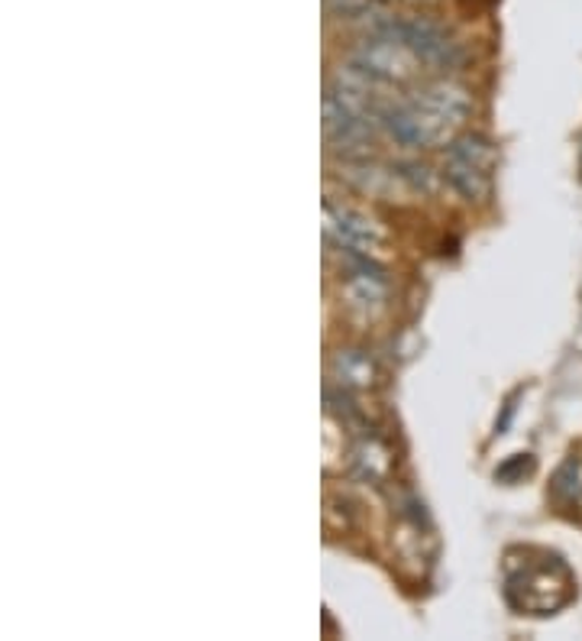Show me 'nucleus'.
Instances as JSON below:
<instances>
[{
    "label": "nucleus",
    "mask_w": 582,
    "mask_h": 641,
    "mask_svg": "<svg viewBox=\"0 0 582 641\" xmlns=\"http://www.w3.org/2000/svg\"><path fill=\"white\" fill-rule=\"evenodd\" d=\"M327 13L340 23H353L363 26L370 33H386L395 23V13L386 10L379 0H324Z\"/></svg>",
    "instance_id": "nucleus-7"
},
{
    "label": "nucleus",
    "mask_w": 582,
    "mask_h": 641,
    "mask_svg": "<svg viewBox=\"0 0 582 641\" xmlns=\"http://www.w3.org/2000/svg\"><path fill=\"white\" fill-rule=\"evenodd\" d=\"M469 107L473 104L466 88H460L456 81H430L417 94L388 104L383 127L395 143L411 150H427L450 140L453 130L466 120Z\"/></svg>",
    "instance_id": "nucleus-1"
},
{
    "label": "nucleus",
    "mask_w": 582,
    "mask_h": 641,
    "mask_svg": "<svg viewBox=\"0 0 582 641\" xmlns=\"http://www.w3.org/2000/svg\"><path fill=\"white\" fill-rule=\"evenodd\" d=\"M331 373L344 389H366L376 380V367L363 350H340L331 363Z\"/></svg>",
    "instance_id": "nucleus-8"
},
{
    "label": "nucleus",
    "mask_w": 582,
    "mask_h": 641,
    "mask_svg": "<svg viewBox=\"0 0 582 641\" xmlns=\"http://www.w3.org/2000/svg\"><path fill=\"white\" fill-rule=\"evenodd\" d=\"M353 466H357L366 479H373V483L386 479L388 470H391L388 447L383 440H376V437H366V440L353 450Z\"/></svg>",
    "instance_id": "nucleus-9"
},
{
    "label": "nucleus",
    "mask_w": 582,
    "mask_h": 641,
    "mask_svg": "<svg viewBox=\"0 0 582 641\" xmlns=\"http://www.w3.org/2000/svg\"><path fill=\"white\" fill-rule=\"evenodd\" d=\"M398 179H401L411 192H421V195H430V192L437 189V176H434V169L417 166V163L401 166V169H398Z\"/></svg>",
    "instance_id": "nucleus-10"
},
{
    "label": "nucleus",
    "mask_w": 582,
    "mask_h": 641,
    "mask_svg": "<svg viewBox=\"0 0 582 641\" xmlns=\"http://www.w3.org/2000/svg\"><path fill=\"white\" fill-rule=\"evenodd\" d=\"M386 33H395L398 39H404L411 46V52L427 68H456L463 62L460 42L447 29H440L437 23L424 20V16H395V23Z\"/></svg>",
    "instance_id": "nucleus-5"
},
{
    "label": "nucleus",
    "mask_w": 582,
    "mask_h": 641,
    "mask_svg": "<svg viewBox=\"0 0 582 641\" xmlns=\"http://www.w3.org/2000/svg\"><path fill=\"white\" fill-rule=\"evenodd\" d=\"M350 62L357 72H363L366 78L379 81V85H408L421 75V59L411 52V46L404 39H398L395 33H370L353 52Z\"/></svg>",
    "instance_id": "nucleus-2"
},
{
    "label": "nucleus",
    "mask_w": 582,
    "mask_h": 641,
    "mask_svg": "<svg viewBox=\"0 0 582 641\" xmlns=\"http://www.w3.org/2000/svg\"><path fill=\"white\" fill-rule=\"evenodd\" d=\"M324 137L334 150H353L370 140V120L360 117L353 107H347L337 94L327 91L324 98Z\"/></svg>",
    "instance_id": "nucleus-6"
},
{
    "label": "nucleus",
    "mask_w": 582,
    "mask_h": 641,
    "mask_svg": "<svg viewBox=\"0 0 582 641\" xmlns=\"http://www.w3.org/2000/svg\"><path fill=\"white\" fill-rule=\"evenodd\" d=\"M531 470H534V460H531L528 453H518L515 460H508L505 466H499L495 479H502V483H512V479H518V476H528Z\"/></svg>",
    "instance_id": "nucleus-11"
},
{
    "label": "nucleus",
    "mask_w": 582,
    "mask_h": 641,
    "mask_svg": "<svg viewBox=\"0 0 582 641\" xmlns=\"http://www.w3.org/2000/svg\"><path fill=\"white\" fill-rule=\"evenodd\" d=\"M492 169H495V150L486 137L466 133L447 146L443 159V179L469 202H479L492 189Z\"/></svg>",
    "instance_id": "nucleus-3"
},
{
    "label": "nucleus",
    "mask_w": 582,
    "mask_h": 641,
    "mask_svg": "<svg viewBox=\"0 0 582 641\" xmlns=\"http://www.w3.org/2000/svg\"><path fill=\"white\" fill-rule=\"evenodd\" d=\"M324 233L334 246H340L344 256L376 259L388 249V233L383 230V223L347 205H334V202L324 205Z\"/></svg>",
    "instance_id": "nucleus-4"
}]
</instances>
